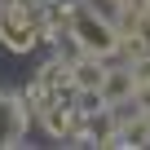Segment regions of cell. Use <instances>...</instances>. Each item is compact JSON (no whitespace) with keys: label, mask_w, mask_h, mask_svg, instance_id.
I'll list each match as a JSON object with an SVG mask.
<instances>
[{"label":"cell","mask_w":150,"mask_h":150,"mask_svg":"<svg viewBox=\"0 0 150 150\" xmlns=\"http://www.w3.org/2000/svg\"><path fill=\"white\" fill-rule=\"evenodd\" d=\"M71 40L80 44V53H93V57H110L119 53V22L110 13H97L93 9H71Z\"/></svg>","instance_id":"6da1fadb"},{"label":"cell","mask_w":150,"mask_h":150,"mask_svg":"<svg viewBox=\"0 0 150 150\" xmlns=\"http://www.w3.org/2000/svg\"><path fill=\"white\" fill-rule=\"evenodd\" d=\"M44 40V27L35 18V0H0V44L9 53H31Z\"/></svg>","instance_id":"7a4b0ae2"},{"label":"cell","mask_w":150,"mask_h":150,"mask_svg":"<svg viewBox=\"0 0 150 150\" xmlns=\"http://www.w3.org/2000/svg\"><path fill=\"white\" fill-rule=\"evenodd\" d=\"M27 124H31L27 93H22V97H13V93H0V150L22 146V137H27Z\"/></svg>","instance_id":"3957f363"},{"label":"cell","mask_w":150,"mask_h":150,"mask_svg":"<svg viewBox=\"0 0 150 150\" xmlns=\"http://www.w3.org/2000/svg\"><path fill=\"white\" fill-rule=\"evenodd\" d=\"M106 57H93V53H80V62L71 66V88L84 93V97H97L102 102V84H106Z\"/></svg>","instance_id":"277c9868"},{"label":"cell","mask_w":150,"mask_h":150,"mask_svg":"<svg viewBox=\"0 0 150 150\" xmlns=\"http://www.w3.org/2000/svg\"><path fill=\"white\" fill-rule=\"evenodd\" d=\"M137 97V80H132V66L106 71V84H102V106H124Z\"/></svg>","instance_id":"5b68a950"},{"label":"cell","mask_w":150,"mask_h":150,"mask_svg":"<svg viewBox=\"0 0 150 150\" xmlns=\"http://www.w3.org/2000/svg\"><path fill=\"white\" fill-rule=\"evenodd\" d=\"M40 115H44V128H49V137H57V141H75L80 124H75V110H71V106L53 102V106H49V110H40Z\"/></svg>","instance_id":"8992f818"},{"label":"cell","mask_w":150,"mask_h":150,"mask_svg":"<svg viewBox=\"0 0 150 150\" xmlns=\"http://www.w3.org/2000/svg\"><path fill=\"white\" fill-rule=\"evenodd\" d=\"M128 66H132V80H137V84H150V53H141V57L128 62Z\"/></svg>","instance_id":"52a82bcc"},{"label":"cell","mask_w":150,"mask_h":150,"mask_svg":"<svg viewBox=\"0 0 150 150\" xmlns=\"http://www.w3.org/2000/svg\"><path fill=\"white\" fill-rule=\"evenodd\" d=\"M146 22H150V0H146Z\"/></svg>","instance_id":"ba28073f"}]
</instances>
